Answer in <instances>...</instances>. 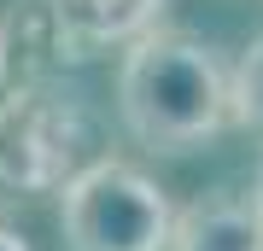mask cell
Instances as JSON below:
<instances>
[{
	"instance_id": "8992f818",
	"label": "cell",
	"mask_w": 263,
	"mask_h": 251,
	"mask_svg": "<svg viewBox=\"0 0 263 251\" xmlns=\"http://www.w3.org/2000/svg\"><path fill=\"white\" fill-rule=\"evenodd\" d=\"M228 105H234V129L263 134V35L246 41V53L228 70Z\"/></svg>"
},
{
	"instance_id": "7a4b0ae2",
	"label": "cell",
	"mask_w": 263,
	"mask_h": 251,
	"mask_svg": "<svg viewBox=\"0 0 263 251\" xmlns=\"http://www.w3.org/2000/svg\"><path fill=\"white\" fill-rule=\"evenodd\" d=\"M88 146H94V123L88 105L65 93L53 76H29V82L0 93V205H24L41 193H65L82 176Z\"/></svg>"
},
{
	"instance_id": "6da1fadb",
	"label": "cell",
	"mask_w": 263,
	"mask_h": 251,
	"mask_svg": "<svg viewBox=\"0 0 263 251\" xmlns=\"http://www.w3.org/2000/svg\"><path fill=\"white\" fill-rule=\"evenodd\" d=\"M117 117L146 152H193L234 123L228 70L211 41L152 29L117 65Z\"/></svg>"
},
{
	"instance_id": "3957f363",
	"label": "cell",
	"mask_w": 263,
	"mask_h": 251,
	"mask_svg": "<svg viewBox=\"0 0 263 251\" xmlns=\"http://www.w3.org/2000/svg\"><path fill=\"white\" fill-rule=\"evenodd\" d=\"M65 251H170L176 205L129 158H94L59 193Z\"/></svg>"
},
{
	"instance_id": "ba28073f",
	"label": "cell",
	"mask_w": 263,
	"mask_h": 251,
	"mask_svg": "<svg viewBox=\"0 0 263 251\" xmlns=\"http://www.w3.org/2000/svg\"><path fill=\"white\" fill-rule=\"evenodd\" d=\"M0 251H29V240H24L12 222H0Z\"/></svg>"
},
{
	"instance_id": "5b68a950",
	"label": "cell",
	"mask_w": 263,
	"mask_h": 251,
	"mask_svg": "<svg viewBox=\"0 0 263 251\" xmlns=\"http://www.w3.org/2000/svg\"><path fill=\"white\" fill-rule=\"evenodd\" d=\"M170 251H263V216L240 193H205L176 210Z\"/></svg>"
},
{
	"instance_id": "277c9868",
	"label": "cell",
	"mask_w": 263,
	"mask_h": 251,
	"mask_svg": "<svg viewBox=\"0 0 263 251\" xmlns=\"http://www.w3.org/2000/svg\"><path fill=\"white\" fill-rule=\"evenodd\" d=\"M170 0H24V12L12 18V41L18 59L29 47L41 70L47 65H82L94 53L146 41L152 29H164Z\"/></svg>"
},
{
	"instance_id": "9c48e42d",
	"label": "cell",
	"mask_w": 263,
	"mask_h": 251,
	"mask_svg": "<svg viewBox=\"0 0 263 251\" xmlns=\"http://www.w3.org/2000/svg\"><path fill=\"white\" fill-rule=\"evenodd\" d=\"M252 205H257V216H263V164H257V181H252Z\"/></svg>"
},
{
	"instance_id": "52a82bcc",
	"label": "cell",
	"mask_w": 263,
	"mask_h": 251,
	"mask_svg": "<svg viewBox=\"0 0 263 251\" xmlns=\"http://www.w3.org/2000/svg\"><path fill=\"white\" fill-rule=\"evenodd\" d=\"M12 65H18V41H12V18L0 12V93L12 88Z\"/></svg>"
}]
</instances>
